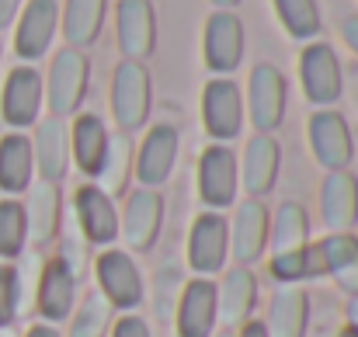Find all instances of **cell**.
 Segmentation results:
<instances>
[{"label": "cell", "instance_id": "13", "mask_svg": "<svg viewBox=\"0 0 358 337\" xmlns=\"http://www.w3.org/2000/svg\"><path fill=\"white\" fill-rule=\"evenodd\" d=\"M73 223L91 247H108L119 240V209L115 199L105 195L98 185H80L73 195Z\"/></svg>", "mask_w": 358, "mask_h": 337}, {"label": "cell", "instance_id": "23", "mask_svg": "<svg viewBox=\"0 0 358 337\" xmlns=\"http://www.w3.org/2000/svg\"><path fill=\"white\" fill-rule=\"evenodd\" d=\"M56 24H59L56 0H28V7L21 10V21H17V35H14L17 56L21 59L45 56V49L56 38Z\"/></svg>", "mask_w": 358, "mask_h": 337}, {"label": "cell", "instance_id": "12", "mask_svg": "<svg viewBox=\"0 0 358 337\" xmlns=\"http://www.w3.org/2000/svg\"><path fill=\"white\" fill-rule=\"evenodd\" d=\"M178 146H181L178 129L167 122H160L146 132V139L139 143L136 160H132V174H136L139 188H160L171 178V171L178 164Z\"/></svg>", "mask_w": 358, "mask_h": 337}, {"label": "cell", "instance_id": "33", "mask_svg": "<svg viewBox=\"0 0 358 337\" xmlns=\"http://www.w3.org/2000/svg\"><path fill=\"white\" fill-rule=\"evenodd\" d=\"M70 317H73L70 337H108L112 334V324H115V306L94 289V292H87L77 303V310Z\"/></svg>", "mask_w": 358, "mask_h": 337}, {"label": "cell", "instance_id": "39", "mask_svg": "<svg viewBox=\"0 0 358 337\" xmlns=\"http://www.w3.org/2000/svg\"><path fill=\"white\" fill-rule=\"evenodd\" d=\"M17 7H21V0H0V28H7L17 17Z\"/></svg>", "mask_w": 358, "mask_h": 337}, {"label": "cell", "instance_id": "30", "mask_svg": "<svg viewBox=\"0 0 358 337\" xmlns=\"http://www.w3.org/2000/svg\"><path fill=\"white\" fill-rule=\"evenodd\" d=\"M108 0H66L63 7V35L73 49H84L98 42L101 24H105Z\"/></svg>", "mask_w": 358, "mask_h": 337}, {"label": "cell", "instance_id": "34", "mask_svg": "<svg viewBox=\"0 0 358 337\" xmlns=\"http://www.w3.org/2000/svg\"><path fill=\"white\" fill-rule=\"evenodd\" d=\"M28 247V223L24 206L17 199H0V257L17 261Z\"/></svg>", "mask_w": 358, "mask_h": 337}, {"label": "cell", "instance_id": "35", "mask_svg": "<svg viewBox=\"0 0 358 337\" xmlns=\"http://www.w3.org/2000/svg\"><path fill=\"white\" fill-rule=\"evenodd\" d=\"M275 10L292 38H313L320 35V7L317 0H275Z\"/></svg>", "mask_w": 358, "mask_h": 337}, {"label": "cell", "instance_id": "31", "mask_svg": "<svg viewBox=\"0 0 358 337\" xmlns=\"http://www.w3.org/2000/svg\"><path fill=\"white\" fill-rule=\"evenodd\" d=\"M268 236H271V254H289V250L306 247L310 243V216H306V209L299 202H282L271 213Z\"/></svg>", "mask_w": 358, "mask_h": 337}, {"label": "cell", "instance_id": "19", "mask_svg": "<svg viewBox=\"0 0 358 337\" xmlns=\"http://www.w3.org/2000/svg\"><path fill=\"white\" fill-rule=\"evenodd\" d=\"M31 157L42 174V181L59 185L70 171V125L66 118H38L35 122V139H31Z\"/></svg>", "mask_w": 358, "mask_h": 337}, {"label": "cell", "instance_id": "1", "mask_svg": "<svg viewBox=\"0 0 358 337\" xmlns=\"http://www.w3.org/2000/svg\"><path fill=\"white\" fill-rule=\"evenodd\" d=\"M150 105H153V87H150V70L146 63L122 59L112 77V115L122 132H136L150 122Z\"/></svg>", "mask_w": 358, "mask_h": 337}, {"label": "cell", "instance_id": "37", "mask_svg": "<svg viewBox=\"0 0 358 337\" xmlns=\"http://www.w3.org/2000/svg\"><path fill=\"white\" fill-rule=\"evenodd\" d=\"M21 317V285H17V268L0 264V331L10 327Z\"/></svg>", "mask_w": 358, "mask_h": 337}, {"label": "cell", "instance_id": "32", "mask_svg": "<svg viewBox=\"0 0 358 337\" xmlns=\"http://www.w3.org/2000/svg\"><path fill=\"white\" fill-rule=\"evenodd\" d=\"M132 160H136V150H132V136L129 132H119L112 136L108 143V157L101 164V174H98V188L105 195H122L129 188V178H132Z\"/></svg>", "mask_w": 358, "mask_h": 337}, {"label": "cell", "instance_id": "4", "mask_svg": "<svg viewBox=\"0 0 358 337\" xmlns=\"http://www.w3.org/2000/svg\"><path fill=\"white\" fill-rule=\"evenodd\" d=\"M94 278H98V292L122 313H136L143 306V275L139 264L125 254V250H101L94 261Z\"/></svg>", "mask_w": 358, "mask_h": 337}, {"label": "cell", "instance_id": "7", "mask_svg": "<svg viewBox=\"0 0 358 337\" xmlns=\"http://www.w3.org/2000/svg\"><path fill=\"white\" fill-rule=\"evenodd\" d=\"M227 257H230V223L223 213L206 209L188 229V264L199 278H209L227 268Z\"/></svg>", "mask_w": 358, "mask_h": 337}, {"label": "cell", "instance_id": "18", "mask_svg": "<svg viewBox=\"0 0 358 337\" xmlns=\"http://www.w3.org/2000/svg\"><path fill=\"white\" fill-rule=\"evenodd\" d=\"M73 306H77V278L70 275V268L56 257L42 261L38 285H35V310L42 313V320L63 324V320H70Z\"/></svg>", "mask_w": 358, "mask_h": 337}, {"label": "cell", "instance_id": "42", "mask_svg": "<svg viewBox=\"0 0 358 337\" xmlns=\"http://www.w3.org/2000/svg\"><path fill=\"white\" fill-rule=\"evenodd\" d=\"M24 337H59V331H56V324H35L24 331Z\"/></svg>", "mask_w": 358, "mask_h": 337}, {"label": "cell", "instance_id": "24", "mask_svg": "<svg viewBox=\"0 0 358 337\" xmlns=\"http://www.w3.org/2000/svg\"><path fill=\"white\" fill-rule=\"evenodd\" d=\"M108 143H112V132L108 125L101 122V115H77L73 129H70V160L77 164V171L84 178H98L101 174V164L108 157Z\"/></svg>", "mask_w": 358, "mask_h": 337}, {"label": "cell", "instance_id": "27", "mask_svg": "<svg viewBox=\"0 0 358 337\" xmlns=\"http://www.w3.org/2000/svg\"><path fill=\"white\" fill-rule=\"evenodd\" d=\"M35 174V157H31V139L21 132H10L0 139V192L21 195L31 188Z\"/></svg>", "mask_w": 358, "mask_h": 337}, {"label": "cell", "instance_id": "38", "mask_svg": "<svg viewBox=\"0 0 358 337\" xmlns=\"http://www.w3.org/2000/svg\"><path fill=\"white\" fill-rule=\"evenodd\" d=\"M108 337H153V331H150V324H146L143 317H136V313H122L119 320L112 324V334Z\"/></svg>", "mask_w": 358, "mask_h": 337}, {"label": "cell", "instance_id": "9", "mask_svg": "<svg viewBox=\"0 0 358 337\" xmlns=\"http://www.w3.org/2000/svg\"><path fill=\"white\" fill-rule=\"evenodd\" d=\"M243 98H240V87L227 77H216L206 84L202 91V125L206 132L213 136V143H230L237 139L240 129H243Z\"/></svg>", "mask_w": 358, "mask_h": 337}, {"label": "cell", "instance_id": "20", "mask_svg": "<svg viewBox=\"0 0 358 337\" xmlns=\"http://www.w3.org/2000/svg\"><path fill=\"white\" fill-rule=\"evenodd\" d=\"M115 28H119V49L125 59L143 63L153 45H157V17L150 0H119L115 10Z\"/></svg>", "mask_w": 358, "mask_h": 337}, {"label": "cell", "instance_id": "16", "mask_svg": "<svg viewBox=\"0 0 358 337\" xmlns=\"http://www.w3.org/2000/svg\"><path fill=\"white\" fill-rule=\"evenodd\" d=\"M42 94H45V84L38 77V70L31 66H14L7 73V84H3V98H0V115L10 129H28L38 122L42 112Z\"/></svg>", "mask_w": 358, "mask_h": 337}, {"label": "cell", "instance_id": "46", "mask_svg": "<svg viewBox=\"0 0 358 337\" xmlns=\"http://www.w3.org/2000/svg\"><path fill=\"white\" fill-rule=\"evenodd\" d=\"M338 337H358V331H352V327H345V331H341Z\"/></svg>", "mask_w": 358, "mask_h": 337}, {"label": "cell", "instance_id": "40", "mask_svg": "<svg viewBox=\"0 0 358 337\" xmlns=\"http://www.w3.org/2000/svg\"><path fill=\"white\" fill-rule=\"evenodd\" d=\"M341 31H345V42H348V45H352V49L358 52V14H352V17H345Z\"/></svg>", "mask_w": 358, "mask_h": 337}, {"label": "cell", "instance_id": "45", "mask_svg": "<svg viewBox=\"0 0 358 337\" xmlns=\"http://www.w3.org/2000/svg\"><path fill=\"white\" fill-rule=\"evenodd\" d=\"M213 337H237V331H227V327H223V331H216Z\"/></svg>", "mask_w": 358, "mask_h": 337}, {"label": "cell", "instance_id": "21", "mask_svg": "<svg viewBox=\"0 0 358 337\" xmlns=\"http://www.w3.org/2000/svg\"><path fill=\"white\" fill-rule=\"evenodd\" d=\"M320 216L331 233H352L358 223V178L352 171H327L320 185Z\"/></svg>", "mask_w": 358, "mask_h": 337}, {"label": "cell", "instance_id": "44", "mask_svg": "<svg viewBox=\"0 0 358 337\" xmlns=\"http://www.w3.org/2000/svg\"><path fill=\"white\" fill-rule=\"evenodd\" d=\"M213 3H216V7H220V10H230V7H237L240 0H213Z\"/></svg>", "mask_w": 358, "mask_h": 337}, {"label": "cell", "instance_id": "25", "mask_svg": "<svg viewBox=\"0 0 358 337\" xmlns=\"http://www.w3.org/2000/svg\"><path fill=\"white\" fill-rule=\"evenodd\" d=\"M24 206V223H28V243L31 247H49L59 236L63 226V199L59 188L49 181H38L35 188H28V202Z\"/></svg>", "mask_w": 358, "mask_h": 337}, {"label": "cell", "instance_id": "26", "mask_svg": "<svg viewBox=\"0 0 358 337\" xmlns=\"http://www.w3.org/2000/svg\"><path fill=\"white\" fill-rule=\"evenodd\" d=\"M268 337H306L310 327V296L303 285H278L268 310Z\"/></svg>", "mask_w": 358, "mask_h": 337}, {"label": "cell", "instance_id": "3", "mask_svg": "<svg viewBox=\"0 0 358 337\" xmlns=\"http://www.w3.org/2000/svg\"><path fill=\"white\" fill-rule=\"evenodd\" d=\"M237 188H240L237 153L227 143L206 146L202 157H199V199L206 202V209H213V213L230 209L237 202Z\"/></svg>", "mask_w": 358, "mask_h": 337}, {"label": "cell", "instance_id": "10", "mask_svg": "<svg viewBox=\"0 0 358 337\" xmlns=\"http://www.w3.org/2000/svg\"><path fill=\"white\" fill-rule=\"evenodd\" d=\"M310 150L324 171H348L355 157V139L345 115L334 108H320L310 118Z\"/></svg>", "mask_w": 358, "mask_h": 337}, {"label": "cell", "instance_id": "6", "mask_svg": "<svg viewBox=\"0 0 358 337\" xmlns=\"http://www.w3.org/2000/svg\"><path fill=\"white\" fill-rule=\"evenodd\" d=\"M285 101H289V84H285L282 70L271 66V63H257L250 70L247 101H243V112L250 115L254 129L257 132H275L285 118Z\"/></svg>", "mask_w": 358, "mask_h": 337}, {"label": "cell", "instance_id": "17", "mask_svg": "<svg viewBox=\"0 0 358 337\" xmlns=\"http://www.w3.org/2000/svg\"><path fill=\"white\" fill-rule=\"evenodd\" d=\"M282 171V146L271 132H254L243 146V160H240V181L243 192L250 199H261L275 188Z\"/></svg>", "mask_w": 358, "mask_h": 337}, {"label": "cell", "instance_id": "8", "mask_svg": "<svg viewBox=\"0 0 358 337\" xmlns=\"http://www.w3.org/2000/svg\"><path fill=\"white\" fill-rule=\"evenodd\" d=\"M220 327V306H216V282L213 278H192L181 282L178 303H174V331L178 337H213Z\"/></svg>", "mask_w": 358, "mask_h": 337}, {"label": "cell", "instance_id": "22", "mask_svg": "<svg viewBox=\"0 0 358 337\" xmlns=\"http://www.w3.org/2000/svg\"><path fill=\"white\" fill-rule=\"evenodd\" d=\"M216 306H220V324L227 331H237L250 320L257 306V278L250 268L237 264L223 275V282L216 285Z\"/></svg>", "mask_w": 358, "mask_h": 337}, {"label": "cell", "instance_id": "15", "mask_svg": "<svg viewBox=\"0 0 358 337\" xmlns=\"http://www.w3.org/2000/svg\"><path fill=\"white\" fill-rule=\"evenodd\" d=\"M202 56L213 73H230L243 59V21L234 10H216L206 21L202 35Z\"/></svg>", "mask_w": 358, "mask_h": 337}, {"label": "cell", "instance_id": "11", "mask_svg": "<svg viewBox=\"0 0 358 337\" xmlns=\"http://www.w3.org/2000/svg\"><path fill=\"white\" fill-rule=\"evenodd\" d=\"M299 77H303V91L313 105L320 108H331L338 98H341V63H338V52L327 45V42H310L299 56Z\"/></svg>", "mask_w": 358, "mask_h": 337}, {"label": "cell", "instance_id": "5", "mask_svg": "<svg viewBox=\"0 0 358 337\" xmlns=\"http://www.w3.org/2000/svg\"><path fill=\"white\" fill-rule=\"evenodd\" d=\"M164 229V195L157 188H132L119 213V240L129 250H150Z\"/></svg>", "mask_w": 358, "mask_h": 337}, {"label": "cell", "instance_id": "43", "mask_svg": "<svg viewBox=\"0 0 358 337\" xmlns=\"http://www.w3.org/2000/svg\"><path fill=\"white\" fill-rule=\"evenodd\" d=\"M348 327H352V331H358V296L348 303Z\"/></svg>", "mask_w": 358, "mask_h": 337}, {"label": "cell", "instance_id": "41", "mask_svg": "<svg viewBox=\"0 0 358 337\" xmlns=\"http://www.w3.org/2000/svg\"><path fill=\"white\" fill-rule=\"evenodd\" d=\"M237 337H268L264 320H247L243 327H237Z\"/></svg>", "mask_w": 358, "mask_h": 337}, {"label": "cell", "instance_id": "14", "mask_svg": "<svg viewBox=\"0 0 358 337\" xmlns=\"http://www.w3.org/2000/svg\"><path fill=\"white\" fill-rule=\"evenodd\" d=\"M230 223V254L237 257V264L250 268L264 257L268 250V226H271V213L261 199H243L234 213Z\"/></svg>", "mask_w": 358, "mask_h": 337}, {"label": "cell", "instance_id": "36", "mask_svg": "<svg viewBox=\"0 0 358 337\" xmlns=\"http://www.w3.org/2000/svg\"><path fill=\"white\" fill-rule=\"evenodd\" d=\"M87 247H91V243L84 240V233L77 229V223L70 226V229L63 233V240H59V254H56V261H63L77 282H80V275L87 271V261H91Z\"/></svg>", "mask_w": 358, "mask_h": 337}, {"label": "cell", "instance_id": "2", "mask_svg": "<svg viewBox=\"0 0 358 337\" xmlns=\"http://www.w3.org/2000/svg\"><path fill=\"white\" fill-rule=\"evenodd\" d=\"M87 80H91V63L80 49L66 45L52 56L49 66V80H45V98H49V112L56 118L73 115L84 98H87Z\"/></svg>", "mask_w": 358, "mask_h": 337}, {"label": "cell", "instance_id": "28", "mask_svg": "<svg viewBox=\"0 0 358 337\" xmlns=\"http://www.w3.org/2000/svg\"><path fill=\"white\" fill-rule=\"evenodd\" d=\"M268 268H271V278L282 285H303V282L327 275V261H324L320 243H306V247L289 250V254H271Z\"/></svg>", "mask_w": 358, "mask_h": 337}, {"label": "cell", "instance_id": "29", "mask_svg": "<svg viewBox=\"0 0 358 337\" xmlns=\"http://www.w3.org/2000/svg\"><path fill=\"white\" fill-rule=\"evenodd\" d=\"M324 247V261H327V275L338 282L341 292H348V299L358 296V236L355 233H331L327 240H320Z\"/></svg>", "mask_w": 358, "mask_h": 337}]
</instances>
